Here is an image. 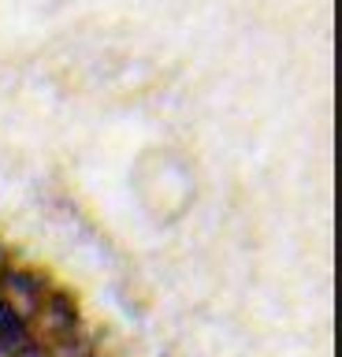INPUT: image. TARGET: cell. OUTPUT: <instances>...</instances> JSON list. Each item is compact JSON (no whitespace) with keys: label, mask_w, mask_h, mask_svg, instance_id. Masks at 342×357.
Masks as SVG:
<instances>
[{"label":"cell","mask_w":342,"mask_h":357,"mask_svg":"<svg viewBox=\"0 0 342 357\" xmlns=\"http://www.w3.org/2000/svg\"><path fill=\"white\" fill-rule=\"evenodd\" d=\"M0 357H86V320L52 275L0 250Z\"/></svg>","instance_id":"obj_1"}]
</instances>
